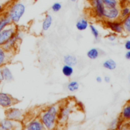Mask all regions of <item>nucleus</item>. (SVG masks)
<instances>
[{
  "instance_id": "f257e3e1",
  "label": "nucleus",
  "mask_w": 130,
  "mask_h": 130,
  "mask_svg": "<svg viewBox=\"0 0 130 130\" xmlns=\"http://www.w3.org/2000/svg\"><path fill=\"white\" fill-rule=\"evenodd\" d=\"M83 104L77 101L74 98H69L61 101V105L57 113V128H63L70 123L72 115L80 107H83Z\"/></svg>"
},
{
  "instance_id": "f03ea898",
  "label": "nucleus",
  "mask_w": 130,
  "mask_h": 130,
  "mask_svg": "<svg viewBox=\"0 0 130 130\" xmlns=\"http://www.w3.org/2000/svg\"><path fill=\"white\" fill-rule=\"evenodd\" d=\"M61 101L50 105L41 112L39 118L45 129H54L57 126V113Z\"/></svg>"
},
{
  "instance_id": "7ed1b4c3",
  "label": "nucleus",
  "mask_w": 130,
  "mask_h": 130,
  "mask_svg": "<svg viewBox=\"0 0 130 130\" xmlns=\"http://www.w3.org/2000/svg\"><path fill=\"white\" fill-rule=\"evenodd\" d=\"M5 11L11 22L17 24L25 12V5L22 2H15L8 6V8Z\"/></svg>"
},
{
  "instance_id": "20e7f679",
  "label": "nucleus",
  "mask_w": 130,
  "mask_h": 130,
  "mask_svg": "<svg viewBox=\"0 0 130 130\" xmlns=\"http://www.w3.org/2000/svg\"><path fill=\"white\" fill-rule=\"evenodd\" d=\"M22 31H21L18 28L17 32L3 46H2V48L8 52H11L15 54L18 50V47L20 46L19 44L22 39Z\"/></svg>"
},
{
  "instance_id": "39448f33",
  "label": "nucleus",
  "mask_w": 130,
  "mask_h": 130,
  "mask_svg": "<svg viewBox=\"0 0 130 130\" xmlns=\"http://www.w3.org/2000/svg\"><path fill=\"white\" fill-rule=\"evenodd\" d=\"M88 2L91 5L92 11L94 17L100 21H103L107 8L103 0H88Z\"/></svg>"
},
{
  "instance_id": "423d86ee",
  "label": "nucleus",
  "mask_w": 130,
  "mask_h": 130,
  "mask_svg": "<svg viewBox=\"0 0 130 130\" xmlns=\"http://www.w3.org/2000/svg\"><path fill=\"white\" fill-rule=\"evenodd\" d=\"M25 115V112L23 111L21 109L11 107L8 108H6L5 110V117L7 119H9L13 121L20 122L22 123V121L24 120Z\"/></svg>"
},
{
  "instance_id": "0eeeda50",
  "label": "nucleus",
  "mask_w": 130,
  "mask_h": 130,
  "mask_svg": "<svg viewBox=\"0 0 130 130\" xmlns=\"http://www.w3.org/2000/svg\"><path fill=\"white\" fill-rule=\"evenodd\" d=\"M18 30L16 24L11 23L2 31H0V46H3Z\"/></svg>"
},
{
  "instance_id": "6e6552de",
  "label": "nucleus",
  "mask_w": 130,
  "mask_h": 130,
  "mask_svg": "<svg viewBox=\"0 0 130 130\" xmlns=\"http://www.w3.org/2000/svg\"><path fill=\"white\" fill-rule=\"evenodd\" d=\"M103 23V25L109 29L111 32H113L116 34L117 35H123L125 34L124 28L123 25L122 20H116V21H107L103 20L102 21Z\"/></svg>"
},
{
  "instance_id": "1a4fd4ad",
  "label": "nucleus",
  "mask_w": 130,
  "mask_h": 130,
  "mask_svg": "<svg viewBox=\"0 0 130 130\" xmlns=\"http://www.w3.org/2000/svg\"><path fill=\"white\" fill-rule=\"evenodd\" d=\"M18 103L19 100L14 98L10 94L0 91V107L6 109L11 107H14Z\"/></svg>"
},
{
  "instance_id": "9d476101",
  "label": "nucleus",
  "mask_w": 130,
  "mask_h": 130,
  "mask_svg": "<svg viewBox=\"0 0 130 130\" xmlns=\"http://www.w3.org/2000/svg\"><path fill=\"white\" fill-rule=\"evenodd\" d=\"M120 19V6L107 8L104 14V20L116 21Z\"/></svg>"
},
{
  "instance_id": "9b49d317",
  "label": "nucleus",
  "mask_w": 130,
  "mask_h": 130,
  "mask_svg": "<svg viewBox=\"0 0 130 130\" xmlns=\"http://www.w3.org/2000/svg\"><path fill=\"white\" fill-rule=\"evenodd\" d=\"M23 129L28 130H44L45 129L43 126L39 117H35L34 119H31L28 122L25 123V126H23Z\"/></svg>"
},
{
  "instance_id": "f8f14e48",
  "label": "nucleus",
  "mask_w": 130,
  "mask_h": 130,
  "mask_svg": "<svg viewBox=\"0 0 130 130\" xmlns=\"http://www.w3.org/2000/svg\"><path fill=\"white\" fill-rule=\"evenodd\" d=\"M20 123H21L13 121V120H11L7 118H4V119L0 120V129L2 130L22 129L21 127H19Z\"/></svg>"
},
{
  "instance_id": "ddd939ff",
  "label": "nucleus",
  "mask_w": 130,
  "mask_h": 130,
  "mask_svg": "<svg viewBox=\"0 0 130 130\" xmlns=\"http://www.w3.org/2000/svg\"><path fill=\"white\" fill-rule=\"evenodd\" d=\"M15 55V54H14L13 53L8 52L4 50L2 46H0V66L2 67L3 66L9 64L14 58Z\"/></svg>"
},
{
  "instance_id": "4468645a",
  "label": "nucleus",
  "mask_w": 130,
  "mask_h": 130,
  "mask_svg": "<svg viewBox=\"0 0 130 130\" xmlns=\"http://www.w3.org/2000/svg\"><path fill=\"white\" fill-rule=\"evenodd\" d=\"M1 72H2V75L3 78V82L5 81L7 82H11L14 80V76L10 70V69L7 66H3L1 67Z\"/></svg>"
},
{
  "instance_id": "2eb2a0df",
  "label": "nucleus",
  "mask_w": 130,
  "mask_h": 130,
  "mask_svg": "<svg viewBox=\"0 0 130 130\" xmlns=\"http://www.w3.org/2000/svg\"><path fill=\"white\" fill-rule=\"evenodd\" d=\"M89 24L90 23L88 19L84 17H81L77 21L75 24V27L77 30H78L79 31H84L89 27Z\"/></svg>"
},
{
  "instance_id": "dca6fc26",
  "label": "nucleus",
  "mask_w": 130,
  "mask_h": 130,
  "mask_svg": "<svg viewBox=\"0 0 130 130\" xmlns=\"http://www.w3.org/2000/svg\"><path fill=\"white\" fill-rule=\"evenodd\" d=\"M52 23H53L52 15L50 14L49 13H46L44 15V18L43 19V21H42V25H41L42 30L43 31H48L51 28Z\"/></svg>"
},
{
  "instance_id": "f3484780",
  "label": "nucleus",
  "mask_w": 130,
  "mask_h": 130,
  "mask_svg": "<svg viewBox=\"0 0 130 130\" xmlns=\"http://www.w3.org/2000/svg\"><path fill=\"white\" fill-rule=\"evenodd\" d=\"M102 53L103 50H100L97 47H93L87 52V56L91 60H95L97 59L102 55Z\"/></svg>"
},
{
  "instance_id": "a211bd4d",
  "label": "nucleus",
  "mask_w": 130,
  "mask_h": 130,
  "mask_svg": "<svg viewBox=\"0 0 130 130\" xmlns=\"http://www.w3.org/2000/svg\"><path fill=\"white\" fill-rule=\"evenodd\" d=\"M125 121L121 118L120 116H119L116 118H114L111 120V122L109 124V129H122V126L125 125Z\"/></svg>"
},
{
  "instance_id": "6ab92c4d",
  "label": "nucleus",
  "mask_w": 130,
  "mask_h": 130,
  "mask_svg": "<svg viewBox=\"0 0 130 130\" xmlns=\"http://www.w3.org/2000/svg\"><path fill=\"white\" fill-rule=\"evenodd\" d=\"M5 11L0 15V31L12 23Z\"/></svg>"
},
{
  "instance_id": "aec40b11",
  "label": "nucleus",
  "mask_w": 130,
  "mask_h": 130,
  "mask_svg": "<svg viewBox=\"0 0 130 130\" xmlns=\"http://www.w3.org/2000/svg\"><path fill=\"white\" fill-rule=\"evenodd\" d=\"M63 62L66 65H69V66H75L78 63V59L74 55L66 54L63 57Z\"/></svg>"
},
{
  "instance_id": "412c9836",
  "label": "nucleus",
  "mask_w": 130,
  "mask_h": 130,
  "mask_svg": "<svg viewBox=\"0 0 130 130\" xmlns=\"http://www.w3.org/2000/svg\"><path fill=\"white\" fill-rule=\"evenodd\" d=\"M121 118L125 121L127 122L130 120V101H129L123 107L122 111L120 113Z\"/></svg>"
},
{
  "instance_id": "4be33fe9",
  "label": "nucleus",
  "mask_w": 130,
  "mask_h": 130,
  "mask_svg": "<svg viewBox=\"0 0 130 130\" xmlns=\"http://www.w3.org/2000/svg\"><path fill=\"white\" fill-rule=\"evenodd\" d=\"M103 67L107 70L110 71H113L116 69L117 64L116 61L113 59H107L103 62Z\"/></svg>"
},
{
  "instance_id": "5701e85b",
  "label": "nucleus",
  "mask_w": 130,
  "mask_h": 130,
  "mask_svg": "<svg viewBox=\"0 0 130 130\" xmlns=\"http://www.w3.org/2000/svg\"><path fill=\"white\" fill-rule=\"evenodd\" d=\"M120 19L123 20L130 14V2H128L120 6Z\"/></svg>"
},
{
  "instance_id": "b1692460",
  "label": "nucleus",
  "mask_w": 130,
  "mask_h": 130,
  "mask_svg": "<svg viewBox=\"0 0 130 130\" xmlns=\"http://www.w3.org/2000/svg\"><path fill=\"white\" fill-rule=\"evenodd\" d=\"M61 71H62V74L66 78H70L73 75L74 72V66H69V65H66V64H64L62 66Z\"/></svg>"
},
{
  "instance_id": "393cba45",
  "label": "nucleus",
  "mask_w": 130,
  "mask_h": 130,
  "mask_svg": "<svg viewBox=\"0 0 130 130\" xmlns=\"http://www.w3.org/2000/svg\"><path fill=\"white\" fill-rule=\"evenodd\" d=\"M67 88L68 90V91L71 92V93H74L76 91H77L80 88V84L77 81H70L68 82L67 85Z\"/></svg>"
},
{
  "instance_id": "a878e982",
  "label": "nucleus",
  "mask_w": 130,
  "mask_h": 130,
  "mask_svg": "<svg viewBox=\"0 0 130 130\" xmlns=\"http://www.w3.org/2000/svg\"><path fill=\"white\" fill-rule=\"evenodd\" d=\"M89 28H90V33L93 35L94 40L96 41H99L100 38V34L99 30L97 29V27L95 25H93V24H89Z\"/></svg>"
},
{
  "instance_id": "bb28decb",
  "label": "nucleus",
  "mask_w": 130,
  "mask_h": 130,
  "mask_svg": "<svg viewBox=\"0 0 130 130\" xmlns=\"http://www.w3.org/2000/svg\"><path fill=\"white\" fill-rule=\"evenodd\" d=\"M124 32L126 35H130V14L126 18L122 20Z\"/></svg>"
},
{
  "instance_id": "cd10ccee",
  "label": "nucleus",
  "mask_w": 130,
  "mask_h": 130,
  "mask_svg": "<svg viewBox=\"0 0 130 130\" xmlns=\"http://www.w3.org/2000/svg\"><path fill=\"white\" fill-rule=\"evenodd\" d=\"M103 2L106 8H113V7L120 6L118 0H103Z\"/></svg>"
},
{
  "instance_id": "c85d7f7f",
  "label": "nucleus",
  "mask_w": 130,
  "mask_h": 130,
  "mask_svg": "<svg viewBox=\"0 0 130 130\" xmlns=\"http://www.w3.org/2000/svg\"><path fill=\"white\" fill-rule=\"evenodd\" d=\"M117 38H118V35L113 32H111L110 34H108L107 36H106V39L111 42V43H113V42H116L117 40Z\"/></svg>"
},
{
  "instance_id": "c756f323",
  "label": "nucleus",
  "mask_w": 130,
  "mask_h": 130,
  "mask_svg": "<svg viewBox=\"0 0 130 130\" xmlns=\"http://www.w3.org/2000/svg\"><path fill=\"white\" fill-rule=\"evenodd\" d=\"M62 8V5L61 3L60 2H54L52 5H51V11L54 13H57V12H59Z\"/></svg>"
},
{
  "instance_id": "7c9ffc66",
  "label": "nucleus",
  "mask_w": 130,
  "mask_h": 130,
  "mask_svg": "<svg viewBox=\"0 0 130 130\" xmlns=\"http://www.w3.org/2000/svg\"><path fill=\"white\" fill-rule=\"evenodd\" d=\"M9 5L8 4H0V15L7 9V8H8V6Z\"/></svg>"
},
{
  "instance_id": "2f4dec72",
  "label": "nucleus",
  "mask_w": 130,
  "mask_h": 130,
  "mask_svg": "<svg viewBox=\"0 0 130 130\" xmlns=\"http://www.w3.org/2000/svg\"><path fill=\"white\" fill-rule=\"evenodd\" d=\"M124 48L126 50H130V40H127L124 43Z\"/></svg>"
},
{
  "instance_id": "473e14b6",
  "label": "nucleus",
  "mask_w": 130,
  "mask_h": 130,
  "mask_svg": "<svg viewBox=\"0 0 130 130\" xmlns=\"http://www.w3.org/2000/svg\"><path fill=\"white\" fill-rule=\"evenodd\" d=\"M118 1H119L120 7L123 5H125V4H126V3H128V2H129V0H118Z\"/></svg>"
},
{
  "instance_id": "72a5a7b5",
  "label": "nucleus",
  "mask_w": 130,
  "mask_h": 130,
  "mask_svg": "<svg viewBox=\"0 0 130 130\" xmlns=\"http://www.w3.org/2000/svg\"><path fill=\"white\" fill-rule=\"evenodd\" d=\"M103 80L106 83H110V82H111V78H110V77L108 76V75L104 76V78H103Z\"/></svg>"
},
{
  "instance_id": "f704fd0d",
  "label": "nucleus",
  "mask_w": 130,
  "mask_h": 130,
  "mask_svg": "<svg viewBox=\"0 0 130 130\" xmlns=\"http://www.w3.org/2000/svg\"><path fill=\"white\" fill-rule=\"evenodd\" d=\"M125 58L127 60H130V50H127L125 53Z\"/></svg>"
},
{
  "instance_id": "c9c22d12",
  "label": "nucleus",
  "mask_w": 130,
  "mask_h": 130,
  "mask_svg": "<svg viewBox=\"0 0 130 130\" xmlns=\"http://www.w3.org/2000/svg\"><path fill=\"white\" fill-rule=\"evenodd\" d=\"M103 81V78H102L101 76H97V77L96 78V82H97V83H102Z\"/></svg>"
},
{
  "instance_id": "e433bc0d",
  "label": "nucleus",
  "mask_w": 130,
  "mask_h": 130,
  "mask_svg": "<svg viewBox=\"0 0 130 130\" xmlns=\"http://www.w3.org/2000/svg\"><path fill=\"white\" fill-rule=\"evenodd\" d=\"M2 82H3V78H2V72H1V66H0V83H2Z\"/></svg>"
},
{
  "instance_id": "4c0bfd02",
  "label": "nucleus",
  "mask_w": 130,
  "mask_h": 130,
  "mask_svg": "<svg viewBox=\"0 0 130 130\" xmlns=\"http://www.w3.org/2000/svg\"><path fill=\"white\" fill-rule=\"evenodd\" d=\"M125 124H126V125L127 126V128H128V129H130V120H129V121L126 122V123H125Z\"/></svg>"
},
{
  "instance_id": "58836bf2",
  "label": "nucleus",
  "mask_w": 130,
  "mask_h": 130,
  "mask_svg": "<svg viewBox=\"0 0 130 130\" xmlns=\"http://www.w3.org/2000/svg\"><path fill=\"white\" fill-rule=\"evenodd\" d=\"M128 81H129V83L130 85V74L129 75V76H128Z\"/></svg>"
},
{
  "instance_id": "ea45409f",
  "label": "nucleus",
  "mask_w": 130,
  "mask_h": 130,
  "mask_svg": "<svg viewBox=\"0 0 130 130\" xmlns=\"http://www.w3.org/2000/svg\"><path fill=\"white\" fill-rule=\"evenodd\" d=\"M70 1H71L72 2H77V0H70Z\"/></svg>"
},
{
  "instance_id": "a19ab883",
  "label": "nucleus",
  "mask_w": 130,
  "mask_h": 130,
  "mask_svg": "<svg viewBox=\"0 0 130 130\" xmlns=\"http://www.w3.org/2000/svg\"><path fill=\"white\" fill-rule=\"evenodd\" d=\"M87 1H88V0H87Z\"/></svg>"
},
{
  "instance_id": "79ce46f5",
  "label": "nucleus",
  "mask_w": 130,
  "mask_h": 130,
  "mask_svg": "<svg viewBox=\"0 0 130 130\" xmlns=\"http://www.w3.org/2000/svg\"><path fill=\"white\" fill-rule=\"evenodd\" d=\"M129 2H130V0H129Z\"/></svg>"
}]
</instances>
